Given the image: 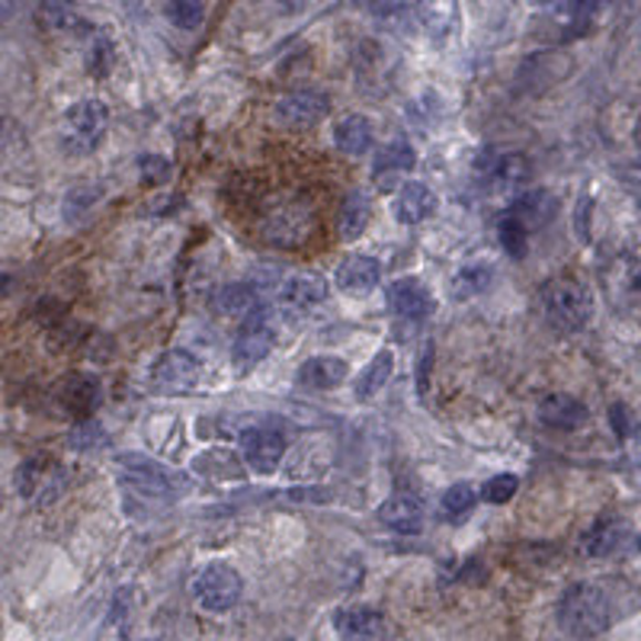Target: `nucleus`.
<instances>
[{"label": "nucleus", "mask_w": 641, "mask_h": 641, "mask_svg": "<svg viewBox=\"0 0 641 641\" xmlns=\"http://www.w3.org/2000/svg\"><path fill=\"white\" fill-rule=\"evenodd\" d=\"M120 490L128 517L152 519L177 500V482L164 465L145 456L120 458Z\"/></svg>", "instance_id": "obj_1"}, {"label": "nucleus", "mask_w": 641, "mask_h": 641, "mask_svg": "<svg viewBox=\"0 0 641 641\" xmlns=\"http://www.w3.org/2000/svg\"><path fill=\"white\" fill-rule=\"evenodd\" d=\"M612 622V600L610 593L593 583V580H578L571 583L561 600H558V626L571 639H597L610 629Z\"/></svg>", "instance_id": "obj_2"}, {"label": "nucleus", "mask_w": 641, "mask_h": 641, "mask_svg": "<svg viewBox=\"0 0 641 641\" xmlns=\"http://www.w3.org/2000/svg\"><path fill=\"white\" fill-rule=\"evenodd\" d=\"M539 308L558 334H575L593 318V292L578 276H555L539 289Z\"/></svg>", "instance_id": "obj_3"}, {"label": "nucleus", "mask_w": 641, "mask_h": 641, "mask_svg": "<svg viewBox=\"0 0 641 641\" xmlns=\"http://www.w3.org/2000/svg\"><path fill=\"white\" fill-rule=\"evenodd\" d=\"M110 128V110L100 100H81L64 113L62 145L71 157H84L100 148Z\"/></svg>", "instance_id": "obj_4"}, {"label": "nucleus", "mask_w": 641, "mask_h": 641, "mask_svg": "<svg viewBox=\"0 0 641 641\" xmlns=\"http://www.w3.org/2000/svg\"><path fill=\"white\" fill-rule=\"evenodd\" d=\"M245 593V580L241 575L225 565V561H213L206 565L196 578H193V597L196 603L203 607L206 612H228L238 607Z\"/></svg>", "instance_id": "obj_5"}, {"label": "nucleus", "mask_w": 641, "mask_h": 641, "mask_svg": "<svg viewBox=\"0 0 641 641\" xmlns=\"http://www.w3.org/2000/svg\"><path fill=\"white\" fill-rule=\"evenodd\" d=\"M13 482H17L20 497L30 500V504H52L68 488V475H64L62 462L52 456L23 458Z\"/></svg>", "instance_id": "obj_6"}, {"label": "nucleus", "mask_w": 641, "mask_h": 641, "mask_svg": "<svg viewBox=\"0 0 641 641\" xmlns=\"http://www.w3.org/2000/svg\"><path fill=\"white\" fill-rule=\"evenodd\" d=\"M203 363L189 350H167L152 366V385L161 395H186L199 385Z\"/></svg>", "instance_id": "obj_7"}, {"label": "nucleus", "mask_w": 641, "mask_h": 641, "mask_svg": "<svg viewBox=\"0 0 641 641\" xmlns=\"http://www.w3.org/2000/svg\"><path fill=\"white\" fill-rule=\"evenodd\" d=\"M241 456L257 475H273L286 456V433L276 424H257L241 433Z\"/></svg>", "instance_id": "obj_8"}, {"label": "nucleus", "mask_w": 641, "mask_h": 641, "mask_svg": "<svg viewBox=\"0 0 641 641\" xmlns=\"http://www.w3.org/2000/svg\"><path fill=\"white\" fill-rule=\"evenodd\" d=\"M276 347V331L270 328L267 314L257 308L254 314H247L241 331L231 343V360L238 369H254L257 363H263Z\"/></svg>", "instance_id": "obj_9"}, {"label": "nucleus", "mask_w": 641, "mask_h": 641, "mask_svg": "<svg viewBox=\"0 0 641 641\" xmlns=\"http://www.w3.org/2000/svg\"><path fill=\"white\" fill-rule=\"evenodd\" d=\"M55 401L68 417L74 421H91L96 407L103 404V382L91 372H71L64 375L55 389Z\"/></svg>", "instance_id": "obj_10"}, {"label": "nucleus", "mask_w": 641, "mask_h": 641, "mask_svg": "<svg viewBox=\"0 0 641 641\" xmlns=\"http://www.w3.org/2000/svg\"><path fill=\"white\" fill-rule=\"evenodd\" d=\"M328 113H331L328 93L314 91V87L286 93L276 103V123H282L286 128H314Z\"/></svg>", "instance_id": "obj_11"}, {"label": "nucleus", "mask_w": 641, "mask_h": 641, "mask_svg": "<svg viewBox=\"0 0 641 641\" xmlns=\"http://www.w3.org/2000/svg\"><path fill=\"white\" fill-rule=\"evenodd\" d=\"M385 302L404 321H424L433 314V296L417 276H401L385 289Z\"/></svg>", "instance_id": "obj_12"}, {"label": "nucleus", "mask_w": 641, "mask_h": 641, "mask_svg": "<svg viewBox=\"0 0 641 641\" xmlns=\"http://www.w3.org/2000/svg\"><path fill=\"white\" fill-rule=\"evenodd\" d=\"M334 629L340 641H385V612L375 607H347L334 612Z\"/></svg>", "instance_id": "obj_13"}, {"label": "nucleus", "mask_w": 641, "mask_h": 641, "mask_svg": "<svg viewBox=\"0 0 641 641\" xmlns=\"http://www.w3.org/2000/svg\"><path fill=\"white\" fill-rule=\"evenodd\" d=\"M328 296H331V282L314 270L292 273L279 286V302L292 311H311V308L324 306Z\"/></svg>", "instance_id": "obj_14"}, {"label": "nucleus", "mask_w": 641, "mask_h": 641, "mask_svg": "<svg viewBox=\"0 0 641 641\" xmlns=\"http://www.w3.org/2000/svg\"><path fill=\"white\" fill-rule=\"evenodd\" d=\"M417 164V152L404 142V138H395L389 142L382 152L375 154V164H372V180L379 189H395Z\"/></svg>", "instance_id": "obj_15"}, {"label": "nucleus", "mask_w": 641, "mask_h": 641, "mask_svg": "<svg viewBox=\"0 0 641 641\" xmlns=\"http://www.w3.org/2000/svg\"><path fill=\"white\" fill-rule=\"evenodd\" d=\"M629 529L622 517H597L578 539L580 558H607L612 551H619V546L626 542Z\"/></svg>", "instance_id": "obj_16"}, {"label": "nucleus", "mask_w": 641, "mask_h": 641, "mask_svg": "<svg viewBox=\"0 0 641 641\" xmlns=\"http://www.w3.org/2000/svg\"><path fill=\"white\" fill-rule=\"evenodd\" d=\"M379 519L401 536H417L424 529V504L417 494L397 490L379 507Z\"/></svg>", "instance_id": "obj_17"}, {"label": "nucleus", "mask_w": 641, "mask_h": 641, "mask_svg": "<svg viewBox=\"0 0 641 641\" xmlns=\"http://www.w3.org/2000/svg\"><path fill=\"white\" fill-rule=\"evenodd\" d=\"M539 421L549 430H561V433H571L587 424V407L583 401L575 395H565V392H549V395L539 401L536 407Z\"/></svg>", "instance_id": "obj_18"}, {"label": "nucleus", "mask_w": 641, "mask_h": 641, "mask_svg": "<svg viewBox=\"0 0 641 641\" xmlns=\"http://www.w3.org/2000/svg\"><path fill=\"white\" fill-rule=\"evenodd\" d=\"M382 282V263L369 254H353L337 267V286L347 296H369Z\"/></svg>", "instance_id": "obj_19"}, {"label": "nucleus", "mask_w": 641, "mask_h": 641, "mask_svg": "<svg viewBox=\"0 0 641 641\" xmlns=\"http://www.w3.org/2000/svg\"><path fill=\"white\" fill-rule=\"evenodd\" d=\"M436 213V193L421 180L401 184L395 196V218L401 225H424Z\"/></svg>", "instance_id": "obj_20"}, {"label": "nucleus", "mask_w": 641, "mask_h": 641, "mask_svg": "<svg viewBox=\"0 0 641 641\" xmlns=\"http://www.w3.org/2000/svg\"><path fill=\"white\" fill-rule=\"evenodd\" d=\"M35 23L45 32H93L74 0H39Z\"/></svg>", "instance_id": "obj_21"}, {"label": "nucleus", "mask_w": 641, "mask_h": 641, "mask_svg": "<svg viewBox=\"0 0 641 641\" xmlns=\"http://www.w3.org/2000/svg\"><path fill=\"white\" fill-rule=\"evenodd\" d=\"M347 363L340 360V356H311L306 360L299 372H296V382L308 389V392H328V389H334L340 385L343 379H347Z\"/></svg>", "instance_id": "obj_22"}, {"label": "nucleus", "mask_w": 641, "mask_h": 641, "mask_svg": "<svg viewBox=\"0 0 641 641\" xmlns=\"http://www.w3.org/2000/svg\"><path fill=\"white\" fill-rule=\"evenodd\" d=\"M372 142H375V125L369 116H347L334 125V145L337 152H343L347 157H363L372 152Z\"/></svg>", "instance_id": "obj_23"}, {"label": "nucleus", "mask_w": 641, "mask_h": 641, "mask_svg": "<svg viewBox=\"0 0 641 641\" xmlns=\"http://www.w3.org/2000/svg\"><path fill=\"white\" fill-rule=\"evenodd\" d=\"M414 13L433 39H449L458 27V0H417Z\"/></svg>", "instance_id": "obj_24"}, {"label": "nucleus", "mask_w": 641, "mask_h": 641, "mask_svg": "<svg viewBox=\"0 0 641 641\" xmlns=\"http://www.w3.org/2000/svg\"><path fill=\"white\" fill-rule=\"evenodd\" d=\"M558 213V203H555V196H551L549 189H526V193H519L517 199H514V209L510 215L523 221L526 228H542V225H549L551 218Z\"/></svg>", "instance_id": "obj_25"}, {"label": "nucleus", "mask_w": 641, "mask_h": 641, "mask_svg": "<svg viewBox=\"0 0 641 641\" xmlns=\"http://www.w3.org/2000/svg\"><path fill=\"white\" fill-rule=\"evenodd\" d=\"M392 372H395V353L392 350H379L372 356V363L356 379V401H372L379 392H385Z\"/></svg>", "instance_id": "obj_26"}, {"label": "nucleus", "mask_w": 641, "mask_h": 641, "mask_svg": "<svg viewBox=\"0 0 641 641\" xmlns=\"http://www.w3.org/2000/svg\"><path fill=\"white\" fill-rule=\"evenodd\" d=\"M490 279H494V267H490L488 260H472V263H465V267L453 276V282H449L453 299L465 302V299L482 296L490 286Z\"/></svg>", "instance_id": "obj_27"}, {"label": "nucleus", "mask_w": 641, "mask_h": 641, "mask_svg": "<svg viewBox=\"0 0 641 641\" xmlns=\"http://www.w3.org/2000/svg\"><path fill=\"white\" fill-rule=\"evenodd\" d=\"M369 218H372L369 196L360 193V189H353V193L343 199V209H340V235H343V241H356V238L366 231Z\"/></svg>", "instance_id": "obj_28"}, {"label": "nucleus", "mask_w": 641, "mask_h": 641, "mask_svg": "<svg viewBox=\"0 0 641 641\" xmlns=\"http://www.w3.org/2000/svg\"><path fill=\"white\" fill-rule=\"evenodd\" d=\"M213 306L225 318H247V314L257 311V292L245 282H231V286H221L215 292Z\"/></svg>", "instance_id": "obj_29"}, {"label": "nucleus", "mask_w": 641, "mask_h": 641, "mask_svg": "<svg viewBox=\"0 0 641 641\" xmlns=\"http://www.w3.org/2000/svg\"><path fill=\"white\" fill-rule=\"evenodd\" d=\"M490 180L500 189H519L533 180V164L526 154H504L500 161L490 164Z\"/></svg>", "instance_id": "obj_30"}, {"label": "nucleus", "mask_w": 641, "mask_h": 641, "mask_svg": "<svg viewBox=\"0 0 641 641\" xmlns=\"http://www.w3.org/2000/svg\"><path fill=\"white\" fill-rule=\"evenodd\" d=\"M475 504H478V490L472 488V485H453V488L443 490V497H440V507H443V514L449 519H462L468 517L472 510H475Z\"/></svg>", "instance_id": "obj_31"}, {"label": "nucleus", "mask_w": 641, "mask_h": 641, "mask_svg": "<svg viewBox=\"0 0 641 641\" xmlns=\"http://www.w3.org/2000/svg\"><path fill=\"white\" fill-rule=\"evenodd\" d=\"M206 10H209V0H170L167 3V20L177 30H196L206 20Z\"/></svg>", "instance_id": "obj_32"}, {"label": "nucleus", "mask_w": 641, "mask_h": 641, "mask_svg": "<svg viewBox=\"0 0 641 641\" xmlns=\"http://www.w3.org/2000/svg\"><path fill=\"white\" fill-rule=\"evenodd\" d=\"M497 238H500V247H504L514 260H523V257H526V250H529V241H526V225L517 221L510 213L497 221Z\"/></svg>", "instance_id": "obj_33"}, {"label": "nucleus", "mask_w": 641, "mask_h": 641, "mask_svg": "<svg viewBox=\"0 0 641 641\" xmlns=\"http://www.w3.org/2000/svg\"><path fill=\"white\" fill-rule=\"evenodd\" d=\"M113 59H116V52H113V42H110V35H103V32H93L91 49H87V71H91L93 77H103V74H110Z\"/></svg>", "instance_id": "obj_34"}, {"label": "nucleus", "mask_w": 641, "mask_h": 641, "mask_svg": "<svg viewBox=\"0 0 641 641\" xmlns=\"http://www.w3.org/2000/svg\"><path fill=\"white\" fill-rule=\"evenodd\" d=\"M517 488H519L517 475H494L490 482H485L482 497H485L488 504H507V500H514Z\"/></svg>", "instance_id": "obj_35"}, {"label": "nucleus", "mask_w": 641, "mask_h": 641, "mask_svg": "<svg viewBox=\"0 0 641 641\" xmlns=\"http://www.w3.org/2000/svg\"><path fill=\"white\" fill-rule=\"evenodd\" d=\"M138 167H142V180L148 186H161L170 180V161L167 157H161V154H145L142 161H138Z\"/></svg>", "instance_id": "obj_36"}, {"label": "nucleus", "mask_w": 641, "mask_h": 641, "mask_svg": "<svg viewBox=\"0 0 641 641\" xmlns=\"http://www.w3.org/2000/svg\"><path fill=\"white\" fill-rule=\"evenodd\" d=\"M103 440H106V433L96 427L93 421H81L77 430L71 433V446H74V449H81V453H84V449H93V446H100Z\"/></svg>", "instance_id": "obj_37"}, {"label": "nucleus", "mask_w": 641, "mask_h": 641, "mask_svg": "<svg viewBox=\"0 0 641 641\" xmlns=\"http://www.w3.org/2000/svg\"><path fill=\"white\" fill-rule=\"evenodd\" d=\"M575 228H578V241H590V228H593V196H580L575 206Z\"/></svg>", "instance_id": "obj_38"}, {"label": "nucleus", "mask_w": 641, "mask_h": 641, "mask_svg": "<svg viewBox=\"0 0 641 641\" xmlns=\"http://www.w3.org/2000/svg\"><path fill=\"white\" fill-rule=\"evenodd\" d=\"M610 417H612V427L619 430V436H629V424H632L629 407H626V404H612Z\"/></svg>", "instance_id": "obj_39"}, {"label": "nucleus", "mask_w": 641, "mask_h": 641, "mask_svg": "<svg viewBox=\"0 0 641 641\" xmlns=\"http://www.w3.org/2000/svg\"><path fill=\"white\" fill-rule=\"evenodd\" d=\"M529 3L539 10H549V13H571V7H575V0H529Z\"/></svg>", "instance_id": "obj_40"}, {"label": "nucleus", "mask_w": 641, "mask_h": 641, "mask_svg": "<svg viewBox=\"0 0 641 641\" xmlns=\"http://www.w3.org/2000/svg\"><path fill=\"white\" fill-rule=\"evenodd\" d=\"M430 356H433V350H424V360H421V395H427V372H430Z\"/></svg>", "instance_id": "obj_41"}, {"label": "nucleus", "mask_w": 641, "mask_h": 641, "mask_svg": "<svg viewBox=\"0 0 641 641\" xmlns=\"http://www.w3.org/2000/svg\"><path fill=\"white\" fill-rule=\"evenodd\" d=\"M17 3H20V0H0V20H7V17L17 10Z\"/></svg>", "instance_id": "obj_42"}, {"label": "nucleus", "mask_w": 641, "mask_h": 641, "mask_svg": "<svg viewBox=\"0 0 641 641\" xmlns=\"http://www.w3.org/2000/svg\"><path fill=\"white\" fill-rule=\"evenodd\" d=\"M282 641H292V639H282Z\"/></svg>", "instance_id": "obj_43"}, {"label": "nucleus", "mask_w": 641, "mask_h": 641, "mask_svg": "<svg viewBox=\"0 0 641 641\" xmlns=\"http://www.w3.org/2000/svg\"><path fill=\"white\" fill-rule=\"evenodd\" d=\"M0 504H3V497H0Z\"/></svg>", "instance_id": "obj_44"}]
</instances>
